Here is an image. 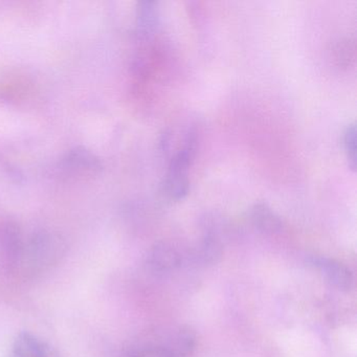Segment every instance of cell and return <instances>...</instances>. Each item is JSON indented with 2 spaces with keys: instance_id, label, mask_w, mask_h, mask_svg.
Returning <instances> with one entry per match:
<instances>
[{
  "instance_id": "obj_1",
  "label": "cell",
  "mask_w": 357,
  "mask_h": 357,
  "mask_svg": "<svg viewBox=\"0 0 357 357\" xmlns=\"http://www.w3.org/2000/svg\"><path fill=\"white\" fill-rule=\"evenodd\" d=\"M60 168L73 177L93 176L101 171L99 158L84 147L70 150L60 162Z\"/></svg>"
},
{
  "instance_id": "obj_2",
  "label": "cell",
  "mask_w": 357,
  "mask_h": 357,
  "mask_svg": "<svg viewBox=\"0 0 357 357\" xmlns=\"http://www.w3.org/2000/svg\"><path fill=\"white\" fill-rule=\"evenodd\" d=\"M181 255L174 246L167 242H160L152 248L149 254V264L158 273L174 271L181 264Z\"/></svg>"
},
{
  "instance_id": "obj_3",
  "label": "cell",
  "mask_w": 357,
  "mask_h": 357,
  "mask_svg": "<svg viewBox=\"0 0 357 357\" xmlns=\"http://www.w3.org/2000/svg\"><path fill=\"white\" fill-rule=\"evenodd\" d=\"M160 26V9L154 1H141L137 7V33L139 38L153 36Z\"/></svg>"
},
{
  "instance_id": "obj_4",
  "label": "cell",
  "mask_w": 357,
  "mask_h": 357,
  "mask_svg": "<svg viewBox=\"0 0 357 357\" xmlns=\"http://www.w3.org/2000/svg\"><path fill=\"white\" fill-rule=\"evenodd\" d=\"M314 263L324 271L327 279L338 289L349 291L353 287L352 273L342 263L326 258L317 259Z\"/></svg>"
},
{
  "instance_id": "obj_5",
  "label": "cell",
  "mask_w": 357,
  "mask_h": 357,
  "mask_svg": "<svg viewBox=\"0 0 357 357\" xmlns=\"http://www.w3.org/2000/svg\"><path fill=\"white\" fill-rule=\"evenodd\" d=\"M250 215L252 225L263 233H279L283 229V222L279 215L264 202L255 204L250 208Z\"/></svg>"
},
{
  "instance_id": "obj_6",
  "label": "cell",
  "mask_w": 357,
  "mask_h": 357,
  "mask_svg": "<svg viewBox=\"0 0 357 357\" xmlns=\"http://www.w3.org/2000/svg\"><path fill=\"white\" fill-rule=\"evenodd\" d=\"M162 193L171 200L183 199L189 193L190 181L188 173L168 171L162 185Z\"/></svg>"
},
{
  "instance_id": "obj_7",
  "label": "cell",
  "mask_w": 357,
  "mask_h": 357,
  "mask_svg": "<svg viewBox=\"0 0 357 357\" xmlns=\"http://www.w3.org/2000/svg\"><path fill=\"white\" fill-rule=\"evenodd\" d=\"M223 248L216 236H204L198 248V258L204 265H216L222 258Z\"/></svg>"
},
{
  "instance_id": "obj_8",
  "label": "cell",
  "mask_w": 357,
  "mask_h": 357,
  "mask_svg": "<svg viewBox=\"0 0 357 357\" xmlns=\"http://www.w3.org/2000/svg\"><path fill=\"white\" fill-rule=\"evenodd\" d=\"M196 346V334L190 327H181L173 338L172 346L168 348L173 357H187Z\"/></svg>"
},
{
  "instance_id": "obj_9",
  "label": "cell",
  "mask_w": 357,
  "mask_h": 357,
  "mask_svg": "<svg viewBox=\"0 0 357 357\" xmlns=\"http://www.w3.org/2000/svg\"><path fill=\"white\" fill-rule=\"evenodd\" d=\"M342 146L348 160L349 167L356 170V125L355 123L347 126L342 137Z\"/></svg>"
},
{
  "instance_id": "obj_10",
  "label": "cell",
  "mask_w": 357,
  "mask_h": 357,
  "mask_svg": "<svg viewBox=\"0 0 357 357\" xmlns=\"http://www.w3.org/2000/svg\"><path fill=\"white\" fill-rule=\"evenodd\" d=\"M17 355L18 357H50L47 349L40 342L29 336L18 342Z\"/></svg>"
},
{
  "instance_id": "obj_11",
  "label": "cell",
  "mask_w": 357,
  "mask_h": 357,
  "mask_svg": "<svg viewBox=\"0 0 357 357\" xmlns=\"http://www.w3.org/2000/svg\"><path fill=\"white\" fill-rule=\"evenodd\" d=\"M137 357H173L171 354L170 350L166 347H149L146 348L145 350L139 353Z\"/></svg>"
}]
</instances>
